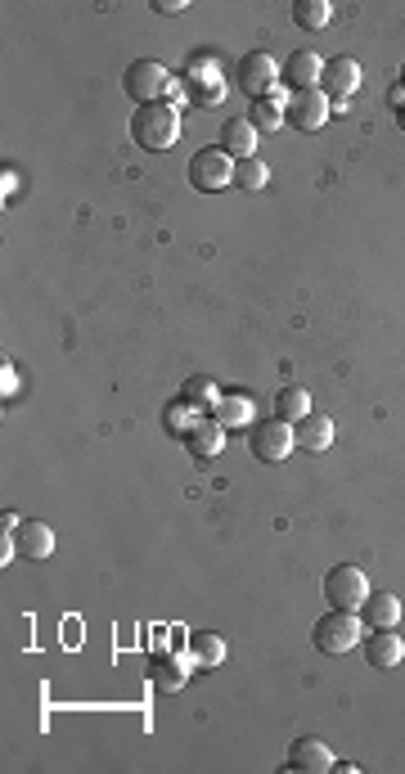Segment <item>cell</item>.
<instances>
[{
    "label": "cell",
    "instance_id": "6da1fadb",
    "mask_svg": "<svg viewBox=\"0 0 405 774\" xmlns=\"http://www.w3.org/2000/svg\"><path fill=\"white\" fill-rule=\"evenodd\" d=\"M176 135H180V117H176V108H171L167 99L135 108V117H131V140L140 144V149L162 153V149H171V144H176Z\"/></svg>",
    "mask_w": 405,
    "mask_h": 774
},
{
    "label": "cell",
    "instance_id": "7a4b0ae2",
    "mask_svg": "<svg viewBox=\"0 0 405 774\" xmlns=\"http://www.w3.org/2000/svg\"><path fill=\"white\" fill-rule=\"evenodd\" d=\"M324 599H329L333 608H342V612H360V608H365V599H369L365 572H360L356 563L329 567V576H324Z\"/></svg>",
    "mask_w": 405,
    "mask_h": 774
},
{
    "label": "cell",
    "instance_id": "3957f363",
    "mask_svg": "<svg viewBox=\"0 0 405 774\" xmlns=\"http://www.w3.org/2000/svg\"><path fill=\"white\" fill-rule=\"evenodd\" d=\"M311 639H315V648H320V653H329V657L333 653H347V648L360 644V617H356V612L329 608L320 621H315Z\"/></svg>",
    "mask_w": 405,
    "mask_h": 774
},
{
    "label": "cell",
    "instance_id": "277c9868",
    "mask_svg": "<svg viewBox=\"0 0 405 774\" xmlns=\"http://www.w3.org/2000/svg\"><path fill=\"white\" fill-rule=\"evenodd\" d=\"M189 185L203 189V194H216V189L234 185V158L221 149V144L198 149L194 158H189Z\"/></svg>",
    "mask_w": 405,
    "mask_h": 774
},
{
    "label": "cell",
    "instance_id": "5b68a950",
    "mask_svg": "<svg viewBox=\"0 0 405 774\" xmlns=\"http://www.w3.org/2000/svg\"><path fill=\"white\" fill-rule=\"evenodd\" d=\"M167 72H162V63H153V59H135V63H126V72H122V90H126V99H135V108L140 104H158L162 95H167Z\"/></svg>",
    "mask_w": 405,
    "mask_h": 774
},
{
    "label": "cell",
    "instance_id": "8992f818",
    "mask_svg": "<svg viewBox=\"0 0 405 774\" xmlns=\"http://www.w3.org/2000/svg\"><path fill=\"white\" fill-rule=\"evenodd\" d=\"M293 423L284 419H266V423H252L248 428V450L261 459V464H279V459H288V450H293Z\"/></svg>",
    "mask_w": 405,
    "mask_h": 774
},
{
    "label": "cell",
    "instance_id": "52a82bcc",
    "mask_svg": "<svg viewBox=\"0 0 405 774\" xmlns=\"http://www.w3.org/2000/svg\"><path fill=\"white\" fill-rule=\"evenodd\" d=\"M275 86H279V63L270 59L266 50L243 54V63H239V90H243V95H248V99H266Z\"/></svg>",
    "mask_w": 405,
    "mask_h": 774
},
{
    "label": "cell",
    "instance_id": "ba28073f",
    "mask_svg": "<svg viewBox=\"0 0 405 774\" xmlns=\"http://www.w3.org/2000/svg\"><path fill=\"white\" fill-rule=\"evenodd\" d=\"M324 117H329V99L320 90H297L284 108V122L297 126V131H320Z\"/></svg>",
    "mask_w": 405,
    "mask_h": 774
},
{
    "label": "cell",
    "instance_id": "9c48e42d",
    "mask_svg": "<svg viewBox=\"0 0 405 774\" xmlns=\"http://www.w3.org/2000/svg\"><path fill=\"white\" fill-rule=\"evenodd\" d=\"M360 86V63L356 59H347V54H338V59H329L324 63V72H320V95L324 99H347L351 90Z\"/></svg>",
    "mask_w": 405,
    "mask_h": 774
},
{
    "label": "cell",
    "instance_id": "30bf717a",
    "mask_svg": "<svg viewBox=\"0 0 405 774\" xmlns=\"http://www.w3.org/2000/svg\"><path fill=\"white\" fill-rule=\"evenodd\" d=\"M320 72H324V59L315 50H297L293 59L279 68V81H284L288 90H320Z\"/></svg>",
    "mask_w": 405,
    "mask_h": 774
},
{
    "label": "cell",
    "instance_id": "8fae6325",
    "mask_svg": "<svg viewBox=\"0 0 405 774\" xmlns=\"http://www.w3.org/2000/svg\"><path fill=\"white\" fill-rule=\"evenodd\" d=\"M288 770L293 774H324L333 770V747L324 738H297L288 752Z\"/></svg>",
    "mask_w": 405,
    "mask_h": 774
},
{
    "label": "cell",
    "instance_id": "7c38bea8",
    "mask_svg": "<svg viewBox=\"0 0 405 774\" xmlns=\"http://www.w3.org/2000/svg\"><path fill=\"white\" fill-rule=\"evenodd\" d=\"M185 446H189V455L194 459H216L221 455V446H225V428L216 419H194L189 423V432H185Z\"/></svg>",
    "mask_w": 405,
    "mask_h": 774
},
{
    "label": "cell",
    "instance_id": "4fadbf2b",
    "mask_svg": "<svg viewBox=\"0 0 405 774\" xmlns=\"http://www.w3.org/2000/svg\"><path fill=\"white\" fill-rule=\"evenodd\" d=\"M365 657H369V666H378V671H392V666L405 657V639L396 635V630H374V635L365 639Z\"/></svg>",
    "mask_w": 405,
    "mask_h": 774
},
{
    "label": "cell",
    "instance_id": "5bb4252c",
    "mask_svg": "<svg viewBox=\"0 0 405 774\" xmlns=\"http://www.w3.org/2000/svg\"><path fill=\"white\" fill-rule=\"evenodd\" d=\"M221 149L230 153L234 162L252 158V153H257V126H252L248 117H230V122L221 126Z\"/></svg>",
    "mask_w": 405,
    "mask_h": 774
},
{
    "label": "cell",
    "instance_id": "9a60e30c",
    "mask_svg": "<svg viewBox=\"0 0 405 774\" xmlns=\"http://www.w3.org/2000/svg\"><path fill=\"white\" fill-rule=\"evenodd\" d=\"M14 549H18L23 558H50V554H54V531L45 527V522H18Z\"/></svg>",
    "mask_w": 405,
    "mask_h": 774
},
{
    "label": "cell",
    "instance_id": "2e32d148",
    "mask_svg": "<svg viewBox=\"0 0 405 774\" xmlns=\"http://www.w3.org/2000/svg\"><path fill=\"white\" fill-rule=\"evenodd\" d=\"M189 671H194V657H189V653L158 657V662H153V689H158V693H176L180 684L189 680Z\"/></svg>",
    "mask_w": 405,
    "mask_h": 774
},
{
    "label": "cell",
    "instance_id": "e0dca14e",
    "mask_svg": "<svg viewBox=\"0 0 405 774\" xmlns=\"http://www.w3.org/2000/svg\"><path fill=\"white\" fill-rule=\"evenodd\" d=\"M293 441L302 450H329L333 446V419H324V414H306V419L293 423Z\"/></svg>",
    "mask_w": 405,
    "mask_h": 774
},
{
    "label": "cell",
    "instance_id": "ac0fdd59",
    "mask_svg": "<svg viewBox=\"0 0 405 774\" xmlns=\"http://www.w3.org/2000/svg\"><path fill=\"white\" fill-rule=\"evenodd\" d=\"M360 612H365V621L374 630H396V621H401V599L387 594V590H378V594H369Z\"/></svg>",
    "mask_w": 405,
    "mask_h": 774
},
{
    "label": "cell",
    "instance_id": "d6986e66",
    "mask_svg": "<svg viewBox=\"0 0 405 774\" xmlns=\"http://www.w3.org/2000/svg\"><path fill=\"white\" fill-rule=\"evenodd\" d=\"M311 414V396H306V387H279L275 392V419H284V423H297V419H306Z\"/></svg>",
    "mask_w": 405,
    "mask_h": 774
},
{
    "label": "cell",
    "instance_id": "ffe728a7",
    "mask_svg": "<svg viewBox=\"0 0 405 774\" xmlns=\"http://www.w3.org/2000/svg\"><path fill=\"white\" fill-rule=\"evenodd\" d=\"M212 410H216L212 419L221 423V428H252V401L248 396H221Z\"/></svg>",
    "mask_w": 405,
    "mask_h": 774
},
{
    "label": "cell",
    "instance_id": "44dd1931",
    "mask_svg": "<svg viewBox=\"0 0 405 774\" xmlns=\"http://www.w3.org/2000/svg\"><path fill=\"white\" fill-rule=\"evenodd\" d=\"M189 657H194V666H221L225 639L212 635V630H198V635H189Z\"/></svg>",
    "mask_w": 405,
    "mask_h": 774
},
{
    "label": "cell",
    "instance_id": "7402d4cb",
    "mask_svg": "<svg viewBox=\"0 0 405 774\" xmlns=\"http://www.w3.org/2000/svg\"><path fill=\"white\" fill-rule=\"evenodd\" d=\"M293 23L306 27V32H320V27L333 23V5H329V0H297V5H293Z\"/></svg>",
    "mask_w": 405,
    "mask_h": 774
},
{
    "label": "cell",
    "instance_id": "603a6c76",
    "mask_svg": "<svg viewBox=\"0 0 405 774\" xmlns=\"http://www.w3.org/2000/svg\"><path fill=\"white\" fill-rule=\"evenodd\" d=\"M248 122L257 126V135H275L279 126H284V108L275 104V99H252V108H248Z\"/></svg>",
    "mask_w": 405,
    "mask_h": 774
},
{
    "label": "cell",
    "instance_id": "cb8c5ba5",
    "mask_svg": "<svg viewBox=\"0 0 405 774\" xmlns=\"http://www.w3.org/2000/svg\"><path fill=\"white\" fill-rule=\"evenodd\" d=\"M270 180V167L261 158H239L234 162V185L239 189H261Z\"/></svg>",
    "mask_w": 405,
    "mask_h": 774
},
{
    "label": "cell",
    "instance_id": "d4e9b609",
    "mask_svg": "<svg viewBox=\"0 0 405 774\" xmlns=\"http://www.w3.org/2000/svg\"><path fill=\"white\" fill-rule=\"evenodd\" d=\"M189 401H194V405H216V401H221L212 378H189V383H185V405Z\"/></svg>",
    "mask_w": 405,
    "mask_h": 774
},
{
    "label": "cell",
    "instance_id": "484cf974",
    "mask_svg": "<svg viewBox=\"0 0 405 774\" xmlns=\"http://www.w3.org/2000/svg\"><path fill=\"white\" fill-rule=\"evenodd\" d=\"M387 99H392V108L401 113V108H405V81H396V86L387 90Z\"/></svg>",
    "mask_w": 405,
    "mask_h": 774
},
{
    "label": "cell",
    "instance_id": "4316f807",
    "mask_svg": "<svg viewBox=\"0 0 405 774\" xmlns=\"http://www.w3.org/2000/svg\"><path fill=\"white\" fill-rule=\"evenodd\" d=\"M167 104H171V108L185 104V90H180V81H167Z\"/></svg>",
    "mask_w": 405,
    "mask_h": 774
},
{
    "label": "cell",
    "instance_id": "83f0119b",
    "mask_svg": "<svg viewBox=\"0 0 405 774\" xmlns=\"http://www.w3.org/2000/svg\"><path fill=\"white\" fill-rule=\"evenodd\" d=\"M0 383H5V396H9V392H14V387H18V378H14V369H9V365H5V369H0Z\"/></svg>",
    "mask_w": 405,
    "mask_h": 774
},
{
    "label": "cell",
    "instance_id": "f1b7e54d",
    "mask_svg": "<svg viewBox=\"0 0 405 774\" xmlns=\"http://www.w3.org/2000/svg\"><path fill=\"white\" fill-rule=\"evenodd\" d=\"M176 9H185V0H158V14H176Z\"/></svg>",
    "mask_w": 405,
    "mask_h": 774
},
{
    "label": "cell",
    "instance_id": "f546056e",
    "mask_svg": "<svg viewBox=\"0 0 405 774\" xmlns=\"http://www.w3.org/2000/svg\"><path fill=\"white\" fill-rule=\"evenodd\" d=\"M396 126H401V131H405V108H401V113H396Z\"/></svg>",
    "mask_w": 405,
    "mask_h": 774
},
{
    "label": "cell",
    "instance_id": "4dcf8cb0",
    "mask_svg": "<svg viewBox=\"0 0 405 774\" xmlns=\"http://www.w3.org/2000/svg\"><path fill=\"white\" fill-rule=\"evenodd\" d=\"M401 81H405V68H401Z\"/></svg>",
    "mask_w": 405,
    "mask_h": 774
}]
</instances>
